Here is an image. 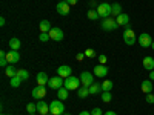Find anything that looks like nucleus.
<instances>
[{
    "label": "nucleus",
    "instance_id": "obj_25",
    "mask_svg": "<svg viewBox=\"0 0 154 115\" xmlns=\"http://www.w3.org/2000/svg\"><path fill=\"white\" fill-rule=\"evenodd\" d=\"M77 95H79L80 98H85V97H88V95H89V87H86V86H82V87H79V89H77Z\"/></svg>",
    "mask_w": 154,
    "mask_h": 115
},
{
    "label": "nucleus",
    "instance_id": "obj_3",
    "mask_svg": "<svg viewBox=\"0 0 154 115\" xmlns=\"http://www.w3.org/2000/svg\"><path fill=\"white\" fill-rule=\"evenodd\" d=\"M80 78H77V77L71 75L68 78H65V83H63V87H66L68 91H74V89H79L80 87Z\"/></svg>",
    "mask_w": 154,
    "mask_h": 115
},
{
    "label": "nucleus",
    "instance_id": "obj_21",
    "mask_svg": "<svg viewBox=\"0 0 154 115\" xmlns=\"http://www.w3.org/2000/svg\"><path fill=\"white\" fill-rule=\"evenodd\" d=\"M38 28H40V32H49L53 29V26H51V23L48 20H42L40 25H38Z\"/></svg>",
    "mask_w": 154,
    "mask_h": 115
},
{
    "label": "nucleus",
    "instance_id": "obj_35",
    "mask_svg": "<svg viewBox=\"0 0 154 115\" xmlns=\"http://www.w3.org/2000/svg\"><path fill=\"white\" fill-rule=\"evenodd\" d=\"M145 100H146V103H149V105H152V103H154V95H152V94H146V97H145Z\"/></svg>",
    "mask_w": 154,
    "mask_h": 115
},
{
    "label": "nucleus",
    "instance_id": "obj_10",
    "mask_svg": "<svg viewBox=\"0 0 154 115\" xmlns=\"http://www.w3.org/2000/svg\"><path fill=\"white\" fill-rule=\"evenodd\" d=\"M48 34H49V37H51V40H56V42L63 40V31H62L60 28H53Z\"/></svg>",
    "mask_w": 154,
    "mask_h": 115
},
{
    "label": "nucleus",
    "instance_id": "obj_49",
    "mask_svg": "<svg viewBox=\"0 0 154 115\" xmlns=\"http://www.w3.org/2000/svg\"><path fill=\"white\" fill-rule=\"evenodd\" d=\"M65 115H68V114H65Z\"/></svg>",
    "mask_w": 154,
    "mask_h": 115
},
{
    "label": "nucleus",
    "instance_id": "obj_2",
    "mask_svg": "<svg viewBox=\"0 0 154 115\" xmlns=\"http://www.w3.org/2000/svg\"><path fill=\"white\" fill-rule=\"evenodd\" d=\"M49 112L51 115H63L65 114V106H63L62 103V100H54V101H51L49 103Z\"/></svg>",
    "mask_w": 154,
    "mask_h": 115
},
{
    "label": "nucleus",
    "instance_id": "obj_23",
    "mask_svg": "<svg viewBox=\"0 0 154 115\" xmlns=\"http://www.w3.org/2000/svg\"><path fill=\"white\" fill-rule=\"evenodd\" d=\"M68 92H69V91H68L66 87H60V89H57V97H59V100H62V101H63V100H66V98H68Z\"/></svg>",
    "mask_w": 154,
    "mask_h": 115
},
{
    "label": "nucleus",
    "instance_id": "obj_42",
    "mask_svg": "<svg viewBox=\"0 0 154 115\" xmlns=\"http://www.w3.org/2000/svg\"><path fill=\"white\" fill-rule=\"evenodd\" d=\"M0 58H6V52H5V51H0Z\"/></svg>",
    "mask_w": 154,
    "mask_h": 115
},
{
    "label": "nucleus",
    "instance_id": "obj_43",
    "mask_svg": "<svg viewBox=\"0 0 154 115\" xmlns=\"http://www.w3.org/2000/svg\"><path fill=\"white\" fill-rule=\"evenodd\" d=\"M149 80L154 81V71H149Z\"/></svg>",
    "mask_w": 154,
    "mask_h": 115
},
{
    "label": "nucleus",
    "instance_id": "obj_39",
    "mask_svg": "<svg viewBox=\"0 0 154 115\" xmlns=\"http://www.w3.org/2000/svg\"><path fill=\"white\" fill-rule=\"evenodd\" d=\"M85 57H86V55H85V52H83V54H82V52H79V54L75 55V60H77V61H82Z\"/></svg>",
    "mask_w": 154,
    "mask_h": 115
},
{
    "label": "nucleus",
    "instance_id": "obj_4",
    "mask_svg": "<svg viewBox=\"0 0 154 115\" xmlns=\"http://www.w3.org/2000/svg\"><path fill=\"white\" fill-rule=\"evenodd\" d=\"M123 42H125L126 45H130V46H133V45L137 42L136 34H134V31H133L131 28H126V29H125V32H123Z\"/></svg>",
    "mask_w": 154,
    "mask_h": 115
},
{
    "label": "nucleus",
    "instance_id": "obj_8",
    "mask_svg": "<svg viewBox=\"0 0 154 115\" xmlns=\"http://www.w3.org/2000/svg\"><path fill=\"white\" fill-rule=\"evenodd\" d=\"M80 83H82L83 86L89 87V86L94 83V77H93V74H91V72H82V74H80Z\"/></svg>",
    "mask_w": 154,
    "mask_h": 115
},
{
    "label": "nucleus",
    "instance_id": "obj_47",
    "mask_svg": "<svg viewBox=\"0 0 154 115\" xmlns=\"http://www.w3.org/2000/svg\"><path fill=\"white\" fill-rule=\"evenodd\" d=\"M29 115H35V114H29Z\"/></svg>",
    "mask_w": 154,
    "mask_h": 115
},
{
    "label": "nucleus",
    "instance_id": "obj_18",
    "mask_svg": "<svg viewBox=\"0 0 154 115\" xmlns=\"http://www.w3.org/2000/svg\"><path fill=\"white\" fill-rule=\"evenodd\" d=\"M142 65L146 71H154V58L152 57H145L143 61H142Z\"/></svg>",
    "mask_w": 154,
    "mask_h": 115
},
{
    "label": "nucleus",
    "instance_id": "obj_24",
    "mask_svg": "<svg viewBox=\"0 0 154 115\" xmlns=\"http://www.w3.org/2000/svg\"><path fill=\"white\" fill-rule=\"evenodd\" d=\"M100 91H102V84H99V83H93L89 86V95H96Z\"/></svg>",
    "mask_w": 154,
    "mask_h": 115
},
{
    "label": "nucleus",
    "instance_id": "obj_13",
    "mask_svg": "<svg viewBox=\"0 0 154 115\" xmlns=\"http://www.w3.org/2000/svg\"><path fill=\"white\" fill-rule=\"evenodd\" d=\"M45 95H46L45 86H35V87L32 89V97H34L35 100H42Z\"/></svg>",
    "mask_w": 154,
    "mask_h": 115
},
{
    "label": "nucleus",
    "instance_id": "obj_40",
    "mask_svg": "<svg viewBox=\"0 0 154 115\" xmlns=\"http://www.w3.org/2000/svg\"><path fill=\"white\" fill-rule=\"evenodd\" d=\"M65 2L68 3V5H71V6H74L77 2H79V0H65Z\"/></svg>",
    "mask_w": 154,
    "mask_h": 115
},
{
    "label": "nucleus",
    "instance_id": "obj_41",
    "mask_svg": "<svg viewBox=\"0 0 154 115\" xmlns=\"http://www.w3.org/2000/svg\"><path fill=\"white\" fill-rule=\"evenodd\" d=\"M103 115H117V114H116L114 111H106V112H105Z\"/></svg>",
    "mask_w": 154,
    "mask_h": 115
},
{
    "label": "nucleus",
    "instance_id": "obj_6",
    "mask_svg": "<svg viewBox=\"0 0 154 115\" xmlns=\"http://www.w3.org/2000/svg\"><path fill=\"white\" fill-rule=\"evenodd\" d=\"M137 42H139V45L142 46V48H149V46L152 45L151 35H149V34H146V32L140 34V35H139V38H137Z\"/></svg>",
    "mask_w": 154,
    "mask_h": 115
},
{
    "label": "nucleus",
    "instance_id": "obj_46",
    "mask_svg": "<svg viewBox=\"0 0 154 115\" xmlns=\"http://www.w3.org/2000/svg\"><path fill=\"white\" fill-rule=\"evenodd\" d=\"M151 48H152V49H154V42H152V45H151Z\"/></svg>",
    "mask_w": 154,
    "mask_h": 115
},
{
    "label": "nucleus",
    "instance_id": "obj_27",
    "mask_svg": "<svg viewBox=\"0 0 154 115\" xmlns=\"http://www.w3.org/2000/svg\"><path fill=\"white\" fill-rule=\"evenodd\" d=\"M22 81H23V80L20 78V77H19V75H16V77H12V78H11V81H9V83H11V86H12V87H19Z\"/></svg>",
    "mask_w": 154,
    "mask_h": 115
},
{
    "label": "nucleus",
    "instance_id": "obj_30",
    "mask_svg": "<svg viewBox=\"0 0 154 115\" xmlns=\"http://www.w3.org/2000/svg\"><path fill=\"white\" fill-rule=\"evenodd\" d=\"M112 89V81L111 80H105L102 83V91H111Z\"/></svg>",
    "mask_w": 154,
    "mask_h": 115
},
{
    "label": "nucleus",
    "instance_id": "obj_50",
    "mask_svg": "<svg viewBox=\"0 0 154 115\" xmlns=\"http://www.w3.org/2000/svg\"><path fill=\"white\" fill-rule=\"evenodd\" d=\"M2 115H5V114H2Z\"/></svg>",
    "mask_w": 154,
    "mask_h": 115
},
{
    "label": "nucleus",
    "instance_id": "obj_16",
    "mask_svg": "<svg viewBox=\"0 0 154 115\" xmlns=\"http://www.w3.org/2000/svg\"><path fill=\"white\" fill-rule=\"evenodd\" d=\"M37 111L40 112V115H45L49 112V105H46L43 100H38L37 101Z\"/></svg>",
    "mask_w": 154,
    "mask_h": 115
},
{
    "label": "nucleus",
    "instance_id": "obj_26",
    "mask_svg": "<svg viewBox=\"0 0 154 115\" xmlns=\"http://www.w3.org/2000/svg\"><path fill=\"white\" fill-rule=\"evenodd\" d=\"M17 75L20 77V78H22L23 81L29 78V72H28L26 69H17Z\"/></svg>",
    "mask_w": 154,
    "mask_h": 115
},
{
    "label": "nucleus",
    "instance_id": "obj_36",
    "mask_svg": "<svg viewBox=\"0 0 154 115\" xmlns=\"http://www.w3.org/2000/svg\"><path fill=\"white\" fill-rule=\"evenodd\" d=\"M91 115H103V114H102V109L100 108H93Z\"/></svg>",
    "mask_w": 154,
    "mask_h": 115
},
{
    "label": "nucleus",
    "instance_id": "obj_17",
    "mask_svg": "<svg viewBox=\"0 0 154 115\" xmlns=\"http://www.w3.org/2000/svg\"><path fill=\"white\" fill-rule=\"evenodd\" d=\"M142 92L146 95V94H151L152 92V87H154V84H152V81L151 80H145V81H142Z\"/></svg>",
    "mask_w": 154,
    "mask_h": 115
},
{
    "label": "nucleus",
    "instance_id": "obj_11",
    "mask_svg": "<svg viewBox=\"0 0 154 115\" xmlns=\"http://www.w3.org/2000/svg\"><path fill=\"white\" fill-rule=\"evenodd\" d=\"M6 60L9 65H16V63L20 60V54H19V51H9V52L6 54Z\"/></svg>",
    "mask_w": 154,
    "mask_h": 115
},
{
    "label": "nucleus",
    "instance_id": "obj_34",
    "mask_svg": "<svg viewBox=\"0 0 154 115\" xmlns=\"http://www.w3.org/2000/svg\"><path fill=\"white\" fill-rule=\"evenodd\" d=\"M85 55L89 57V58H93V57H96V52H94L93 49H86V51H85Z\"/></svg>",
    "mask_w": 154,
    "mask_h": 115
},
{
    "label": "nucleus",
    "instance_id": "obj_33",
    "mask_svg": "<svg viewBox=\"0 0 154 115\" xmlns=\"http://www.w3.org/2000/svg\"><path fill=\"white\" fill-rule=\"evenodd\" d=\"M49 38H51V37H49L48 32H42L40 35H38V40H40V42H48Z\"/></svg>",
    "mask_w": 154,
    "mask_h": 115
},
{
    "label": "nucleus",
    "instance_id": "obj_14",
    "mask_svg": "<svg viewBox=\"0 0 154 115\" xmlns=\"http://www.w3.org/2000/svg\"><path fill=\"white\" fill-rule=\"evenodd\" d=\"M71 72H72V69L69 66H66V65L59 66V69H57V75L62 77V78H68V77H71Z\"/></svg>",
    "mask_w": 154,
    "mask_h": 115
},
{
    "label": "nucleus",
    "instance_id": "obj_12",
    "mask_svg": "<svg viewBox=\"0 0 154 115\" xmlns=\"http://www.w3.org/2000/svg\"><path fill=\"white\" fill-rule=\"evenodd\" d=\"M116 22H117L119 26H125V28H130V16L128 14H122L116 17Z\"/></svg>",
    "mask_w": 154,
    "mask_h": 115
},
{
    "label": "nucleus",
    "instance_id": "obj_44",
    "mask_svg": "<svg viewBox=\"0 0 154 115\" xmlns=\"http://www.w3.org/2000/svg\"><path fill=\"white\" fill-rule=\"evenodd\" d=\"M79 115H91V112H88V111H82Z\"/></svg>",
    "mask_w": 154,
    "mask_h": 115
},
{
    "label": "nucleus",
    "instance_id": "obj_45",
    "mask_svg": "<svg viewBox=\"0 0 154 115\" xmlns=\"http://www.w3.org/2000/svg\"><path fill=\"white\" fill-rule=\"evenodd\" d=\"M5 23H6V20H5V17H2V19H0V25H2V26H5Z\"/></svg>",
    "mask_w": 154,
    "mask_h": 115
},
{
    "label": "nucleus",
    "instance_id": "obj_20",
    "mask_svg": "<svg viewBox=\"0 0 154 115\" xmlns=\"http://www.w3.org/2000/svg\"><path fill=\"white\" fill-rule=\"evenodd\" d=\"M20 46H22V42L19 40L17 37H12L11 40H9V48H11L12 51H19Z\"/></svg>",
    "mask_w": 154,
    "mask_h": 115
},
{
    "label": "nucleus",
    "instance_id": "obj_32",
    "mask_svg": "<svg viewBox=\"0 0 154 115\" xmlns=\"http://www.w3.org/2000/svg\"><path fill=\"white\" fill-rule=\"evenodd\" d=\"M26 111H28V114H35V112H37V105L29 103V105L26 106Z\"/></svg>",
    "mask_w": 154,
    "mask_h": 115
},
{
    "label": "nucleus",
    "instance_id": "obj_19",
    "mask_svg": "<svg viewBox=\"0 0 154 115\" xmlns=\"http://www.w3.org/2000/svg\"><path fill=\"white\" fill-rule=\"evenodd\" d=\"M48 81H49V78H48V75L45 72H38L37 74V86H45Z\"/></svg>",
    "mask_w": 154,
    "mask_h": 115
},
{
    "label": "nucleus",
    "instance_id": "obj_22",
    "mask_svg": "<svg viewBox=\"0 0 154 115\" xmlns=\"http://www.w3.org/2000/svg\"><path fill=\"white\" fill-rule=\"evenodd\" d=\"M5 75L9 77V78H12V77L17 75V69H14V66H12V65H8L5 68Z\"/></svg>",
    "mask_w": 154,
    "mask_h": 115
},
{
    "label": "nucleus",
    "instance_id": "obj_1",
    "mask_svg": "<svg viewBox=\"0 0 154 115\" xmlns=\"http://www.w3.org/2000/svg\"><path fill=\"white\" fill-rule=\"evenodd\" d=\"M96 11H97V14H99L100 19L111 17L112 16V5H109L106 2H102V3H99V6H97Z\"/></svg>",
    "mask_w": 154,
    "mask_h": 115
},
{
    "label": "nucleus",
    "instance_id": "obj_29",
    "mask_svg": "<svg viewBox=\"0 0 154 115\" xmlns=\"http://www.w3.org/2000/svg\"><path fill=\"white\" fill-rule=\"evenodd\" d=\"M120 14H122V6H120L119 3H114V5H112V16L117 17V16H120Z\"/></svg>",
    "mask_w": 154,
    "mask_h": 115
},
{
    "label": "nucleus",
    "instance_id": "obj_31",
    "mask_svg": "<svg viewBox=\"0 0 154 115\" xmlns=\"http://www.w3.org/2000/svg\"><path fill=\"white\" fill-rule=\"evenodd\" d=\"M86 16H88L89 20H97V19H99V14H97V11H96V9H89Z\"/></svg>",
    "mask_w": 154,
    "mask_h": 115
},
{
    "label": "nucleus",
    "instance_id": "obj_9",
    "mask_svg": "<svg viewBox=\"0 0 154 115\" xmlns=\"http://www.w3.org/2000/svg\"><path fill=\"white\" fill-rule=\"evenodd\" d=\"M57 12L60 16H68L69 11H71V5H68L66 2H63V0H60V2L57 3Z\"/></svg>",
    "mask_w": 154,
    "mask_h": 115
},
{
    "label": "nucleus",
    "instance_id": "obj_38",
    "mask_svg": "<svg viewBox=\"0 0 154 115\" xmlns=\"http://www.w3.org/2000/svg\"><path fill=\"white\" fill-rule=\"evenodd\" d=\"M8 65H9V63H8L6 58H0V66H2V68H6Z\"/></svg>",
    "mask_w": 154,
    "mask_h": 115
},
{
    "label": "nucleus",
    "instance_id": "obj_7",
    "mask_svg": "<svg viewBox=\"0 0 154 115\" xmlns=\"http://www.w3.org/2000/svg\"><path fill=\"white\" fill-rule=\"evenodd\" d=\"M63 83H65V78H62V77H53V78H49V81H48V86L51 87V89H60V87H63Z\"/></svg>",
    "mask_w": 154,
    "mask_h": 115
},
{
    "label": "nucleus",
    "instance_id": "obj_15",
    "mask_svg": "<svg viewBox=\"0 0 154 115\" xmlns=\"http://www.w3.org/2000/svg\"><path fill=\"white\" fill-rule=\"evenodd\" d=\"M94 75H96V77H100V78L106 77V75H108V66H105V65H97V66L94 68Z\"/></svg>",
    "mask_w": 154,
    "mask_h": 115
},
{
    "label": "nucleus",
    "instance_id": "obj_37",
    "mask_svg": "<svg viewBox=\"0 0 154 115\" xmlns=\"http://www.w3.org/2000/svg\"><path fill=\"white\" fill-rule=\"evenodd\" d=\"M106 55H103V54H102V55H99V61H100V65H105V63H106Z\"/></svg>",
    "mask_w": 154,
    "mask_h": 115
},
{
    "label": "nucleus",
    "instance_id": "obj_28",
    "mask_svg": "<svg viewBox=\"0 0 154 115\" xmlns=\"http://www.w3.org/2000/svg\"><path fill=\"white\" fill-rule=\"evenodd\" d=\"M111 98H112L111 91H103V92H102V101H105V103H109Z\"/></svg>",
    "mask_w": 154,
    "mask_h": 115
},
{
    "label": "nucleus",
    "instance_id": "obj_48",
    "mask_svg": "<svg viewBox=\"0 0 154 115\" xmlns=\"http://www.w3.org/2000/svg\"><path fill=\"white\" fill-rule=\"evenodd\" d=\"M45 115H48V114H45Z\"/></svg>",
    "mask_w": 154,
    "mask_h": 115
},
{
    "label": "nucleus",
    "instance_id": "obj_5",
    "mask_svg": "<svg viewBox=\"0 0 154 115\" xmlns=\"http://www.w3.org/2000/svg\"><path fill=\"white\" fill-rule=\"evenodd\" d=\"M117 26H119L117 22H116V19H112V17H106V19L102 20V28H103L105 31H114Z\"/></svg>",
    "mask_w": 154,
    "mask_h": 115
}]
</instances>
